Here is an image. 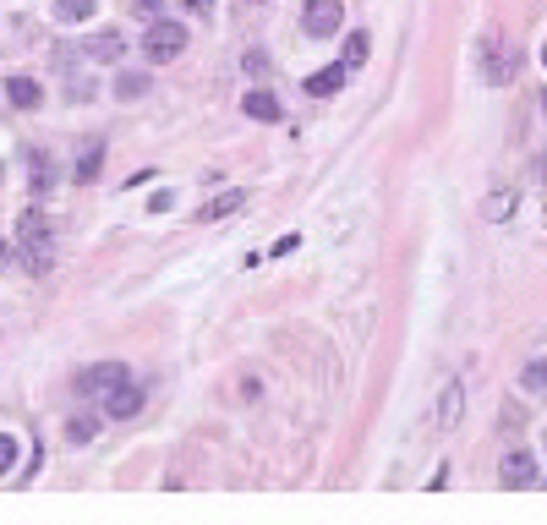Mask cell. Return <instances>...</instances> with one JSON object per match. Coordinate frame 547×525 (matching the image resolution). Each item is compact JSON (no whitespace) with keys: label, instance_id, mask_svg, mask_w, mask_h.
Instances as JSON below:
<instances>
[{"label":"cell","instance_id":"5","mask_svg":"<svg viewBox=\"0 0 547 525\" xmlns=\"http://www.w3.org/2000/svg\"><path fill=\"white\" fill-rule=\"evenodd\" d=\"M498 482L504 487H537V460L531 454H504V465H498Z\"/></svg>","mask_w":547,"mask_h":525},{"label":"cell","instance_id":"20","mask_svg":"<svg viewBox=\"0 0 547 525\" xmlns=\"http://www.w3.org/2000/svg\"><path fill=\"white\" fill-rule=\"evenodd\" d=\"M11 460H17V438H11V433H0V476L11 471Z\"/></svg>","mask_w":547,"mask_h":525},{"label":"cell","instance_id":"24","mask_svg":"<svg viewBox=\"0 0 547 525\" xmlns=\"http://www.w3.org/2000/svg\"><path fill=\"white\" fill-rule=\"evenodd\" d=\"M542 61H547V50H542Z\"/></svg>","mask_w":547,"mask_h":525},{"label":"cell","instance_id":"19","mask_svg":"<svg viewBox=\"0 0 547 525\" xmlns=\"http://www.w3.org/2000/svg\"><path fill=\"white\" fill-rule=\"evenodd\" d=\"M66 438H72V443H88V438H93V416H72V427H66Z\"/></svg>","mask_w":547,"mask_h":525},{"label":"cell","instance_id":"12","mask_svg":"<svg viewBox=\"0 0 547 525\" xmlns=\"http://www.w3.org/2000/svg\"><path fill=\"white\" fill-rule=\"evenodd\" d=\"M367 55H372V39H367V33H351V39H345V72L367 66Z\"/></svg>","mask_w":547,"mask_h":525},{"label":"cell","instance_id":"7","mask_svg":"<svg viewBox=\"0 0 547 525\" xmlns=\"http://www.w3.org/2000/svg\"><path fill=\"white\" fill-rule=\"evenodd\" d=\"M247 208V192H225V197H214V203L197 214V225H219V219H230V214H241Z\"/></svg>","mask_w":547,"mask_h":525},{"label":"cell","instance_id":"3","mask_svg":"<svg viewBox=\"0 0 547 525\" xmlns=\"http://www.w3.org/2000/svg\"><path fill=\"white\" fill-rule=\"evenodd\" d=\"M340 17H345L340 0H307V11H301V28H307L312 39H329V33H340Z\"/></svg>","mask_w":547,"mask_h":525},{"label":"cell","instance_id":"4","mask_svg":"<svg viewBox=\"0 0 547 525\" xmlns=\"http://www.w3.org/2000/svg\"><path fill=\"white\" fill-rule=\"evenodd\" d=\"M137 411H143V394H137L132 383H115V389L104 394V416H110V422H132Z\"/></svg>","mask_w":547,"mask_h":525},{"label":"cell","instance_id":"9","mask_svg":"<svg viewBox=\"0 0 547 525\" xmlns=\"http://www.w3.org/2000/svg\"><path fill=\"white\" fill-rule=\"evenodd\" d=\"M241 110H247L252 121H279V115H285V110H279V99H274V93H263V88H252L247 99H241Z\"/></svg>","mask_w":547,"mask_h":525},{"label":"cell","instance_id":"23","mask_svg":"<svg viewBox=\"0 0 547 525\" xmlns=\"http://www.w3.org/2000/svg\"><path fill=\"white\" fill-rule=\"evenodd\" d=\"M542 110H547V93H542Z\"/></svg>","mask_w":547,"mask_h":525},{"label":"cell","instance_id":"18","mask_svg":"<svg viewBox=\"0 0 547 525\" xmlns=\"http://www.w3.org/2000/svg\"><path fill=\"white\" fill-rule=\"evenodd\" d=\"M115 93H121V99H137V93H148V77H137V72H126L121 83H115Z\"/></svg>","mask_w":547,"mask_h":525},{"label":"cell","instance_id":"16","mask_svg":"<svg viewBox=\"0 0 547 525\" xmlns=\"http://www.w3.org/2000/svg\"><path fill=\"white\" fill-rule=\"evenodd\" d=\"M104 165V143H88V154H83V165H77V181H93Z\"/></svg>","mask_w":547,"mask_h":525},{"label":"cell","instance_id":"1","mask_svg":"<svg viewBox=\"0 0 547 525\" xmlns=\"http://www.w3.org/2000/svg\"><path fill=\"white\" fill-rule=\"evenodd\" d=\"M17 258L28 274H50L55 263V247H50V219L39 214V208H28V214L17 219Z\"/></svg>","mask_w":547,"mask_h":525},{"label":"cell","instance_id":"10","mask_svg":"<svg viewBox=\"0 0 547 525\" xmlns=\"http://www.w3.org/2000/svg\"><path fill=\"white\" fill-rule=\"evenodd\" d=\"M345 77H351L345 66H323V72H312V77H307V93L329 99V93H340V88H345Z\"/></svg>","mask_w":547,"mask_h":525},{"label":"cell","instance_id":"15","mask_svg":"<svg viewBox=\"0 0 547 525\" xmlns=\"http://www.w3.org/2000/svg\"><path fill=\"white\" fill-rule=\"evenodd\" d=\"M520 389H526V394H542V389H547V356L531 361V367L520 372Z\"/></svg>","mask_w":547,"mask_h":525},{"label":"cell","instance_id":"17","mask_svg":"<svg viewBox=\"0 0 547 525\" xmlns=\"http://www.w3.org/2000/svg\"><path fill=\"white\" fill-rule=\"evenodd\" d=\"M28 175H33V192L50 186V154H28Z\"/></svg>","mask_w":547,"mask_h":525},{"label":"cell","instance_id":"2","mask_svg":"<svg viewBox=\"0 0 547 525\" xmlns=\"http://www.w3.org/2000/svg\"><path fill=\"white\" fill-rule=\"evenodd\" d=\"M186 50V28H181V22H148V39H143V55H148V61H154V66H165V61H176V55Z\"/></svg>","mask_w":547,"mask_h":525},{"label":"cell","instance_id":"21","mask_svg":"<svg viewBox=\"0 0 547 525\" xmlns=\"http://www.w3.org/2000/svg\"><path fill=\"white\" fill-rule=\"evenodd\" d=\"M159 6H165V0H137L132 11H137V17H148V22H154V17H159Z\"/></svg>","mask_w":547,"mask_h":525},{"label":"cell","instance_id":"14","mask_svg":"<svg viewBox=\"0 0 547 525\" xmlns=\"http://www.w3.org/2000/svg\"><path fill=\"white\" fill-rule=\"evenodd\" d=\"M93 0H55V22H88Z\"/></svg>","mask_w":547,"mask_h":525},{"label":"cell","instance_id":"11","mask_svg":"<svg viewBox=\"0 0 547 525\" xmlns=\"http://www.w3.org/2000/svg\"><path fill=\"white\" fill-rule=\"evenodd\" d=\"M121 50H126L121 33H93V39H88V55H93V61H121Z\"/></svg>","mask_w":547,"mask_h":525},{"label":"cell","instance_id":"8","mask_svg":"<svg viewBox=\"0 0 547 525\" xmlns=\"http://www.w3.org/2000/svg\"><path fill=\"white\" fill-rule=\"evenodd\" d=\"M6 99L17 104V110H39V104H44V88L33 83V77H11V83H6Z\"/></svg>","mask_w":547,"mask_h":525},{"label":"cell","instance_id":"6","mask_svg":"<svg viewBox=\"0 0 547 525\" xmlns=\"http://www.w3.org/2000/svg\"><path fill=\"white\" fill-rule=\"evenodd\" d=\"M115 383H126V367H121V361H99V367L83 372V389H88V394H110Z\"/></svg>","mask_w":547,"mask_h":525},{"label":"cell","instance_id":"13","mask_svg":"<svg viewBox=\"0 0 547 525\" xmlns=\"http://www.w3.org/2000/svg\"><path fill=\"white\" fill-rule=\"evenodd\" d=\"M460 400H465V394H460V383H449V389H444V400H438V422H444V427H455V422H460Z\"/></svg>","mask_w":547,"mask_h":525},{"label":"cell","instance_id":"22","mask_svg":"<svg viewBox=\"0 0 547 525\" xmlns=\"http://www.w3.org/2000/svg\"><path fill=\"white\" fill-rule=\"evenodd\" d=\"M186 6H192V11H203V17H208V6H214V0H186Z\"/></svg>","mask_w":547,"mask_h":525}]
</instances>
